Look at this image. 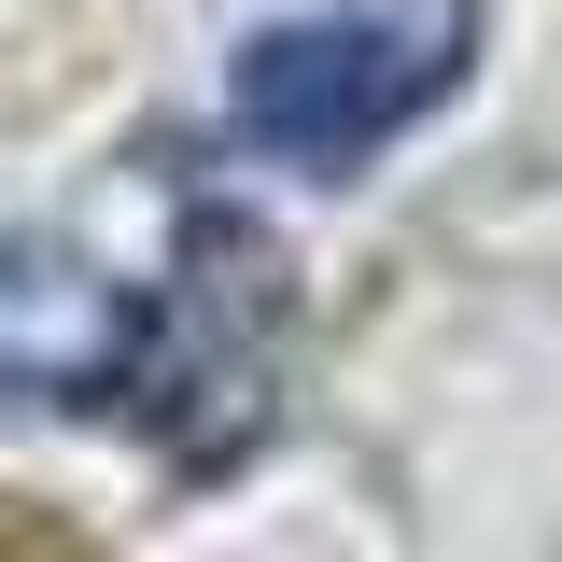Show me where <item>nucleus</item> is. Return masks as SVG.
Listing matches in <instances>:
<instances>
[{
    "mask_svg": "<svg viewBox=\"0 0 562 562\" xmlns=\"http://www.w3.org/2000/svg\"><path fill=\"white\" fill-rule=\"evenodd\" d=\"M464 57H479V0H295L225 57V140L351 183L464 85Z\"/></svg>",
    "mask_w": 562,
    "mask_h": 562,
    "instance_id": "obj_2",
    "label": "nucleus"
},
{
    "mask_svg": "<svg viewBox=\"0 0 562 562\" xmlns=\"http://www.w3.org/2000/svg\"><path fill=\"white\" fill-rule=\"evenodd\" d=\"M281 254L239 211H169V281L113 268L85 239H0V408L127 422L183 464H225L268 408Z\"/></svg>",
    "mask_w": 562,
    "mask_h": 562,
    "instance_id": "obj_1",
    "label": "nucleus"
}]
</instances>
